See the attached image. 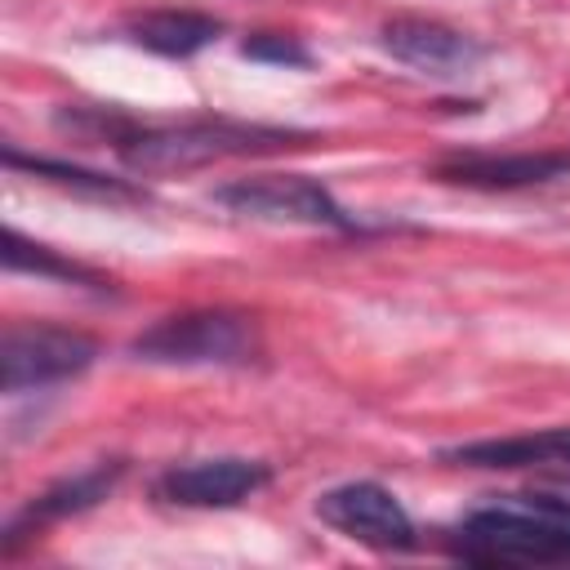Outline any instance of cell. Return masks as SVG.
<instances>
[{
  "label": "cell",
  "mask_w": 570,
  "mask_h": 570,
  "mask_svg": "<svg viewBox=\"0 0 570 570\" xmlns=\"http://www.w3.org/2000/svg\"><path fill=\"white\" fill-rule=\"evenodd\" d=\"M450 543L463 561L476 566L570 561V485L481 503L459 521Z\"/></svg>",
  "instance_id": "obj_1"
},
{
  "label": "cell",
  "mask_w": 570,
  "mask_h": 570,
  "mask_svg": "<svg viewBox=\"0 0 570 570\" xmlns=\"http://www.w3.org/2000/svg\"><path fill=\"white\" fill-rule=\"evenodd\" d=\"M312 134L285 129V125H249V120H183V125H156V129H134L116 142L120 160L138 174H174V169H200L214 160L232 156H267L285 147H303Z\"/></svg>",
  "instance_id": "obj_2"
},
{
  "label": "cell",
  "mask_w": 570,
  "mask_h": 570,
  "mask_svg": "<svg viewBox=\"0 0 570 570\" xmlns=\"http://www.w3.org/2000/svg\"><path fill=\"white\" fill-rule=\"evenodd\" d=\"M129 352L147 365H245L258 352V325L254 316L227 307L178 312L147 325Z\"/></svg>",
  "instance_id": "obj_3"
},
{
  "label": "cell",
  "mask_w": 570,
  "mask_h": 570,
  "mask_svg": "<svg viewBox=\"0 0 570 570\" xmlns=\"http://www.w3.org/2000/svg\"><path fill=\"white\" fill-rule=\"evenodd\" d=\"M214 200L240 218L258 223H298V227H338L352 232L356 218L316 183L303 174H258V178H236L214 191Z\"/></svg>",
  "instance_id": "obj_4"
},
{
  "label": "cell",
  "mask_w": 570,
  "mask_h": 570,
  "mask_svg": "<svg viewBox=\"0 0 570 570\" xmlns=\"http://www.w3.org/2000/svg\"><path fill=\"white\" fill-rule=\"evenodd\" d=\"M98 343L62 325H9L0 338V387L31 392L76 379L94 365Z\"/></svg>",
  "instance_id": "obj_5"
},
{
  "label": "cell",
  "mask_w": 570,
  "mask_h": 570,
  "mask_svg": "<svg viewBox=\"0 0 570 570\" xmlns=\"http://www.w3.org/2000/svg\"><path fill=\"white\" fill-rule=\"evenodd\" d=\"M316 517L365 543V548H379V552H405L414 548V521L410 512L401 508V499L392 490H383L379 481H347V485H334L316 499Z\"/></svg>",
  "instance_id": "obj_6"
},
{
  "label": "cell",
  "mask_w": 570,
  "mask_h": 570,
  "mask_svg": "<svg viewBox=\"0 0 570 570\" xmlns=\"http://www.w3.org/2000/svg\"><path fill=\"white\" fill-rule=\"evenodd\" d=\"M379 45L387 58L432 80H459L485 58V45L476 36L436 18H392L379 27Z\"/></svg>",
  "instance_id": "obj_7"
},
{
  "label": "cell",
  "mask_w": 570,
  "mask_h": 570,
  "mask_svg": "<svg viewBox=\"0 0 570 570\" xmlns=\"http://www.w3.org/2000/svg\"><path fill=\"white\" fill-rule=\"evenodd\" d=\"M272 481V468L258 459L223 454V459H196L160 472L156 494L174 508H236L249 494H258Z\"/></svg>",
  "instance_id": "obj_8"
},
{
  "label": "cell",
  "mask_w": 570,
  "mask_h": 570,
  "mask_svg": "<svg viewBox=\"0 0 570 570\" xmlns=\"http://www.w3.org/2000/svg\"><path fill=\"white\" fill-rule=\"evenodd\" d=\"M436 178L454 187H476V191H517V187L570 178V151H517V156L468 151V156L441 160Z\"/></svg>",
  "instance_id": "obj_9"
},
{
  "label": "cell",
  "mask_w": 570,
  "mask_h": 570,
  "mask_svg": "<svg viewBox=\"0 0 570 570\" xmlns=\"http://www.w3.org/2000/svg\"><path fill=\"white\" fill-rule=\"evenodd\" d=\"M454 468H570V428H539L521 436H490L441 450Z\"/></svg>",
  "instance_id": "obj_10"
},
{
  "label": "cell",
  "mask_w": 570,
  "mask_h": 570,
  "mask_svg": "<svg viewBox=\"0 0 570 570\" xmlns=\"http://www.w3.org/2000/svg\"><path fill=\"white\" fill-rule=\"evenodd\" d=\"M120 472H125V463L111 459V463H94V468H85V472H76V476L53 481L40 499H31V503L9 521V530H4V552H13L27 530H36V525H45V521H58V517H71V512H85V508H94L98 499H107L111 485L120 481Z\"/></svg>",
  "instance_id": "obj_11"
},
{
  "label": "cell",
  "mask_w": 570,
  "mask_h": 570,
  "mask_svg": "<svg viewBox=\"0 0 570 570\" xmlns=\"http://www.w3.org/2000/svg\"><path fill=\"white\" fill-rule=\"evenodd\" d=\"M129 40L147 53L160 58H191L200 49H209L223 36V22L209 13H191V9H151V13H134L125 22Z\"/></svg>",
  "instance_id": "obj_12"
},
{
  "label": "cell",
  "mask_w": 570,
  "mask_h": 570,
  "mask_svg": "<svg viewBox=\"0 0 570 570\" xmlns=\"http://www.w3.org/2000/svg\"><path fill=\"white\" fill-rule=\"evenodd\" d=\"M4 165L9 169H22L40 183H53L71 196H89V200H107V205H138L147 200L142 187H134L129 178H111V174H98V169H80V165H67V160H49V156H22L13 147H4Z\"/></svg>",
  "instance_id": "obj_13"
},
{
  "label": "cell",
  "mask_w": 570,
  "mask_h": 570,
  "mask_svg": "<svg viewBox=\"0 0 570 570\" xmlns=\"http://www.w3.org/2000/svg\"><path fill=\"white\" fill-rule=\"evenodd\" d=\"M4 267L9 272H36V276H49V281H67V285H85V289H111V281L76 258H62L58 249L40 245V240H27L18 227L4 232Z\"/></svg>",
  "instance_id": "obj_14"
},
{
  "label": "cell",
  "mask_w": 570,
  "mask_h": 570,
  "mask_svg": "<svg viewBox=\"0 0 570 570\" xmlns=\"http://www.w3.org/2000/svg\"><path fill=\"white\" fill-rule=\"evenodd\" d=\"M240 53L254 58V62H272V67H307V62H312L307 45H303L298 36H281V31H258V36H249V40L240 45Z\"/></svg>",
  "instance_id": "obj_15"
}]
</instances>
